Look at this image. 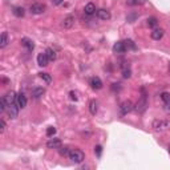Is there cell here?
Returning <instances> with one entry per match:
<instances>
[{"label": "cell", "mask_w": 170, "mask_h": 170, "mask_svg": "<svg viewBox=\"0 0 170 170\" xmlns=\"http://www.w3.org/2000/svg\"><path fill=\"white\" fill-rule=\"evenodd\" d=\"M68 157H69L70 161L74 162V163H81L84 161L85 155H84V153L81 152V150H78V149H70Z\"/></svg>", "instance_id": "6da1fadb"}, {"label": "cell", "mask_w": 170, "mask_h": 170, "mask_svg": "<svg viewBox=\"0 0 170 170\" xmlns=\"http://www.w3.org/2000/svg\"><path fill=\"white\" fill-rule=\"evenodd\" d=\"M152 128L155 132H163L170 129V121L169 120H154Z\"/></svg>", "instance_id": "7a4b0ae2"}, {"label": "cell", "mask_w": 170, "mask_h": 170, "mask_svg": "<svg viewBox=\"0 0 170 170\" xmlns=\"http://www.w3.org/2000/svg\"><path fill=\"white\" fill-rule=\"evenodd\" d=\"M146 106H148V100H146V94H145V92L142 91V96H141L140 101L136 104L134 109L138 112V113H142V112L146 109Z\"/></svg>", "instance_id": "3957f363"}, {"label": "cell", "mask_w": 170, "mask_h": 170, "mask_svg": "<svg viewBox=\"0 0 170 170\" xmlns=\"http://www.w3.org/2000/svg\"><path fill=\"white\" fill-rule=\"evenodd\" d=\"M134 109V105H133V102L129 101V100H126L124 101L120 105V112H121V114H128L129 112H132Z\"/></svg>", "instance_id": "277c9868"}, {"label": "cell", "mask_w": 170, "mask_h": 170, "mask_svg": "<svg viewBox=\"0 0 170 170\" xmlns=\"http://www.w3.org/2000/svg\"><path fill=\"white\" fill-rule=\"evenodd\" d=\"M19 109L20 108L17 106V104H11V105H8L7 106V113H8V116L11 117V119H16L17 114H19Z\"/></svg>", "instance_id": "5b68a950"}, {"label": "cell", "mask_w": 170, "mask_h": 170, "mask_svg": "<svg viewBox=\"0 0 170 170\" xmlns=\"http://www.w3.org/2000/svg\"><path fill=\"white\" fill-rule=\"evenodd\" d=\"M29 9H31V12L34 13V15H40V13H42L45 11V6L44 4H41V3H34L29 7Z\"/></svg>", "instance_id": "8992f818"}, {"label": "cell", "mask_w": 170, "mask_h": 170, "mask_svg": "<svg viewBox=\"0 0 170 170\" xmlns=\"http://www.w3.org/2000/svg\"><path fill=\"white\" fill-rule=\"evenodd\" d=\"M16 104L17 106L20 108V109H24V108L27 106V97L24 93H17V97H16Z\"/></svg>", "instance_id": "52a82bcc"}, {"label": "cell", "mask_w": 170, "mask_h": 170, "mask_svg": "<svg viewBox=\"0 0 170 170\" xmlns=\"http://www.w3.org/2000/svg\"><path fill=\"white\" fill-rule=\"evenodd\" d=\"M20 42H21V45L24 47L27 51H29V52H32V51H34V48H35L34 41H32L31 39H28V37H23Z\"/></svg>", "instance_id": "ba28073f"}, {"label": "cell", "mask_w": 170, "mask_h": 170, "mask_svg": "<svg viewBox=\"0 0 170 170\" xmlns=\"http://www.w3.org/2000/svg\"><path fill=\"white\" fill-rule=\"evenodd\" d=\"M48 61H49V59H48V56H47L45 52L44 53L37 55V64H39L40 67H47V65H48Z\"/></svg>", "instance_id": "9c48e42d"}, {"label": "cell", "mask_w": 170, "mask_h": 170, "mask_svg": "<svg viewBox=\"0 0 170 170\" xmlns=\"http://www.w3.org/2000/svg\"><path fill=\"white\" fill-rule=\"evenodd\" d=\"M126 51V47H125V42L124 41H117L114 45H113V52L114 53H124Z\"/></svg>", "instance_id": "30bf717a"}, {"label": "cell", "mask_w": 170, "mask_h": 170, "mask_svg": "<svg viewBox=\"0 0 170 170\" xmlns=\"http://www.w3.org/2000/svg\"><path fill=\"white\" fill-rule=\"evenodd\" d=\"M4 97V100H6V102H7V105H11V104H15L16 102V97H17V94L15 93V92H8L6 96H3Z\"/></svg>", "instance_id": "8fae6325"}, {"label": "cell", "mask_w": 170, "mask_h": 170, "mask_svg": "<svg viewBox=\"0 0 170 170\" xmlns=\"http://www.w3.org/2000/svg\"><path fill=\"white\" fill-rule=\"evenodd\" d=\"M47 146L49 149H59L61 146V140L60 138H51L48 142H47Z\"/></svg>", "instance_id": "7c38bea8"}, {"label": "cell", "mask_w": 170, "mask_h": 170, "mask_svg": "<svg viewBox=\"0 0 170 170\" xmlns=\"http://www.w3.org/2000/svg\"><path fill=\"white\" fill-rule=\"evenodd\" d=\"M97 16H98V19H101V20H109L112 15H110V12L108 11V9L101 8V9H98L97 11Z\"/></svg>", "instance_id": "4fadbf2b"}, {"label": "cell", "mask_w": 170, "mask_h": 170, "mask_svg": "<svg viewBox=\"0 0 170 170\" xmlns=\"http://www.w3.org/2000/svg\"><path fill=\"white\" fill-rule=\"evenodd\" d=\"M91 87L93 89H101L102 88V81L100 77H92L91 78Z\"/></svg>", "instance_id": "5bb4252c"}, {"label": "cell", "mask_w": 170, "mask_h": 170, "mask_svg": "<svg viewBox=\"0 0 170 170\" xmlns=\"http://www.w3.org/2000/svg\"><path fill=\"white\" fill-rule=\"evenodd\" d=\"M73 24H74V17L73 16H67L63 20V27L67 28V29H68V28H72Z\"/></svg>", "instance_id": "9a60e30c"}, {"label": "cell", "mask_w": 170, "mask_h": 170, "mask_svg": "<svg viewBox=\"0 0 170 170\" xmlns=\"http://www.w3.org/2000/svg\"><path fill=\"white\" fill-rule=\"evenodd\" d=\"M150 36H152V39L153 40H161L162 39V36H163V29H154L152 34H150Z\"/></svg>", "instance_id": "2e32d148"}, {"label": "cell", "mask_w": 170, "mask_h": 170, "mask_svg": "<svg viewBox=\"0 0 170 170\" xmlns=\"http://www.w3.org/2000/svg\"><path fill=\"white\" fill-rule=\"evenodd\" d=\"M84 11H85V13H87V15H93L94 12H96V6H94L93 3H88L87 6H85V8H84Z\"/></svg>", "instance_id": "e0dca14e"}, {"label": "cell", "mask_w": 170, "mask_h": 170, "mask_svg": "<svg viewBox=\"0 0 170 170\" xmlns=\"http://www.w3.org/2000/svg\"><path fill=\"white\" fill-rule=\"evenodd\" d=\"M8 34L7 32H3L2 34V39H0V48H6V47L8 45Z\"/></svg>", "instance_id": "ac0fdd59"}, {"label": "cell", "mask_w": 170, "mask_h": 170, "mask_svg": "<svg viewBox=\"0 0 170 170\" xmlns=\"http://www.w3.org/2000/svg\"><path fill=\"white\" fill-rule=\"evenodd\" d=\"M44 93H45L44 88H35L34 92H32V96H34V98H40Z\"/></svg>", "instance_id": "d6986e66"}, {"label": "cell", "mask_w": 170, "mask_h": 170, "mask_svg": "<svg viewBox=\"0 0 170 170\" xmlns=\"http://www.w3.org/2000/svg\"><path fill=\"white\" fill-rule=\"evenodd\" d=\"M45 53H47V56H48L49 61H55L56 57H57V55H56V51H55V49H52V48H47Z\"/></svg>", "instance_id": "ffe728a7"}, {"label": "cell", "mask_w": 170, "mask_h": 170, "mask_svg": "<svg viewBox=\"0 0 170 170\" xmlns=\"http://www.w3.org/2000/svg\"><path fill=\"white\" fill-rule=\"evenodd\" d=\"M12 12H13V15L17 16V17H23V16H24V13H25V11H24V8H23V7H15Z\"/></svg>", "instance_id": "44dd1931"}, {"label": "cell", "mask_w": 170, "mask_h": 170, "mask_svg": "<svg viewBox=\"0 0 170 170\" xmlns=\"http://www.w3.org/2000/svg\"><path fill=\"white\" fill-rule=\"evenodd\" d=\"M89 112L92 113V114H96L97 113V102L92 100L91 102H89Z\"/></svg>", "instance_id": "7402d4cb"}, {"label": "cell", "mask_w": 170, "mask_h": 170, "mask_svg": "<svg viewBox=\"0 0 170 170\" xmlns=\"http://www.w3.org/2000/svg\"><path fill=\"white\" fill-rule=\"evenodd\" d=\"M126 3L129 6H142L146 3V0H126Z\"/></svg>", "instance_id": "603a6c76"}, {"label": "cell", "mask_w": 170, "mask_h": 170, "mask_svg": "<svg viewBox=\"0 0 170 170\" xmlns=\"http://www.w3.org/2000/svg\"><path fill=\"white\" fill-rule=\"evenodd\" d=\"M39 76H40V78H42L45 83H48V84L52 81V77L49 76L48 73H42V72H41V73H39Z\"/></svg>", "instance_id": "cb8c5ba5"}, {"label": "cell", "mask_w": 170, "mask_h": 170, "mask_svg": "<svg viewBox=\"0 0 170 170\" xmlns=\"http://www.w3.org/2000/svg\"><path fill=\"white\" fill-rule=\"evenodd\" d=\"M157 24H158V20L155 17H149L148 19V25L149 27H155Z\"/></svg>", "instance_id": "d4e9b609"}, {"label": "cell", "mask_w": 170, "mask_h": 170, "mask_svg": "<svg viewBox=\"0 0 170 170\" xmlns=\"http://www.w3.org/2000/svg\"><path fill=\"white\" fill-rule=\"evenodd\" d=\"M125 42V47H126V49H136V44L132 40H126L124 41Z\"/></svg>", "instance_id": "484cf974"}, {"label": "cell", "mask_w": 170, "mask_h": 170, "mask_svg": "<svg viewBox=\"0 0 170 170\" xmlns=\"http://www.w3.org/2000/svg\"><path fill=\"white\" fill-rule=\"evenodd\" d=\"M161 98L163 100V102H168V101L170 100V93H168V92L161 93Z\"/></svg>", "instance_id": "4316f807"}, {"label": "cell", "mask_w": 170, "mask_h": 170, "mask_svg": "<svg viewBox=\"0 0 170 170\" xmlns=\"http://www.w3.org/2000/svg\"><path fill=\"white\" fill-rule=\"evenodd\" d=\"M55 133H56V129H55L53 126H49L48 129H47V136H48V137H52Z\"/></svg>", "instance_id": "83f0119b"}, {"label": "cell", "mask_w": 170, "mask_h": 170, "mask_svg": "<svg viewBox=\"0 0 170 170\" xmlns=\"http://www.w3.org/2000/svg\"><path fill=\"white\" fill-rule=\"evenodd\" d=\"M6 128H7L6 121L2 120V121H0V133H4V132H6Z\"/></svg>", "instance_id": "f1b7e54d"}, {"label": "cell", "mask_w": 170, "mask_h": 170, "mask_svg": "<svg viewBox=\"0 0 170 170\" xmlns=\"http://www.w3.org/2000/svg\"><path fill=\"white\" fill-rule=\"evenodd\" d=\"M69 152H70V150H69L68 148H61V149H60V154H61V155H68Z\"/></svg>", "instance_id": "f546056e"}, {"label": "cell", "mask_w": 170, "mask_h": 170, "mask_svg": "<svg viewBox=\"0 0 170 170\" xmlns=\"http://www.w3.org/2000/svg\"><path fill=\"white\" fill-rule=\"evenodd\" d=\"M130 74H132L130 69H124V72H122V76H124L125 78H129V77H130Z\"/></svg>", "instance_id": "4dcf8cb0"}, {"label": "cell", "mask_w": 170, "mask_h": 170, "mask_svg": "<svg viewBox=\"0 0 170 170\" xmlns=\"http://www.w3.org/2000/svg\"><path fill=\"white\" fill-rule=\"evenodd\" d=\"M101 150H102V149H101V146H100V145H97L96 148H94V152L97 153V155H101Z\"/></svg>", "instance_id": "1f68e13d"}, {"label": "cell", "mask_w": 170, "mask_h": 170, "mask_svg": "<svg viewBox=\"0 0 170 170\" xmlns=\"http://www.w3.org/2000/svg\"><path fill=\"white\" fill-rule=\"evenodd\" d=\"M52 4H55V6H59V4H61L64 2V0H51Z\"/></svg>", "instance_id": "d6a6232c"}, {"label": "cell", "mask_w": 170, "mask_h": 170, "mask_svg": "<svg viewBox=\"0 0 170 170\" xmlns=\"http://www.w3.org/2000/svg\"><path fill=\"white\" fill-rule=\"evenodd\" d=\"M165 110L166 112H170V100L168 102H165Z\"/></svg>", "instance_id": "836d02e7"}, {"label": "cell", "mask_w": 170, "mask_h": 170, "mask_svg": "<svg viewBox=\"0 0 170 170\" xmlns=\"http://www.w3.org/2000/svg\"><path fill=\"white\" fill-rule=\"evenodd\" d=\"M70 97H72V100H77V97H76V93H73V92H70Z\"/></svg>", "instance_id": "e575fe53"}, {"label": "cell", "mask_w": 170, "mask_h": 170, "mask_svg": "<svg viewBox=\"0 0 170 170\" xmlns=\"http://www.w3.org/2000/svg\"><path fill=\"white\" fill-rule=\"evenodd\" d=\"M168 149H169V153H170V145H169V148H168Z\"/></svg>", "instance_id": "d590c367"}, {"label": "cell", "mask_w": 170, "mask_h": 170, "mask_svg": "<svg viewBox=\"0 0 170 170\" xmlns=\"http://www.w3.org/2000/svg\"><path fill=\"white\" fill-rule=\"evenodd\" d=\"M169 69H170V65H169Z\"/></svg>", "instance_id": "8d00e7d4"}]
</instances>
